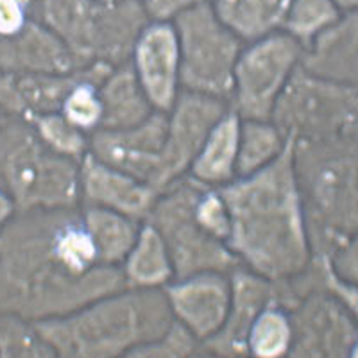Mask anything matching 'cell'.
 <instances>
[{"label":"cell","mask_w":358,"mask_h":358,"mask_svg":"<svg viewBox=\"0 0 358 358\" xmlns=\"http://www.w3.org/2000/svg\"><path fill=\"white\" fill-rule=\"evenodd\" d=\"M2 268L15 312L38 321L65 317L127 289L122 267L102 264L78 206L33 208L6 229Z\"/></svg>","instance_id":"1"},{"label":"cell","mask_w":358,"mask_h":358,"mask_svg":"<svg viewBox=\"0 0 358 358\" xmlns=\"http://www.w3.org/2000/svg\"><path fill=\"white\" fill-rule=\"evenodd\" d=\"M292 134L278 158L219 188L229 213L228 248L271 283L289 281L310 262V241L292 162Z\"/></svg>","instance_id":"2"},{"label":"cell","mask_w":358,"mask_h":358,"mask_svg":"<svg viewBox=\"0 0 358 358\" xmlns=\"http://www.w3.org/2000/svg\"><path fill=\"white\" fill-rule=\"evenodd\" d=\"M172 322L165 290L133 287L99 297L65 317L34 322V328L63 357H133L159 341Z\"/></svg>","instance_id":"3"},{"label":"cell","mask_w":358,"mask_h":358,"mask_svg":"<svg viewBox=\"0 0 358 358\" xmlns=\"http://www.w3.org/2000/svg\"><path fill=\"white\" fill-rule=\"evenodd\" d=\"M292 162L308 241H350L357 228V140L294 138Z\"/></svg>","instance_id":"4"},{"label":"cell","mask_w":358,"mask_h":358,"mask_svg":"<svg viewBox=\"0 0 358 358\" xmlns=\"http://www.w3.org/2000/svg\"><path fill=\"white\" fill-rule=\"evenodd\" d=\"M43 24L72 56L101 63L124 62L149 17L138 0H40Z\"/></svg>","instance_id":"5"},{"label":"cell","mask_w":358,"mask_h":358,"mask_svg":"<svg viewBox=\"0 0 358 358\" xmlns=\"http://www.w3.org/2000/svg\"><path fill=\"white\" fill-rule=\"evenodd\" d=\"M81 159L54 151L34 126L15 124L0 134V171L25 210L76 206Z\"/></svg>","instance_id":"6"},{"label":"cell","mask_w":358,"mask_h":358,"mask_svg":"<svg viewBox=\"0 0 358 358\" xmlns=\"http://www.w3.org/2000/svg\"><path fill=\"white\" fill-rule=\"evenodd\" d=\"M179 45V85L196 94L228 101L242 40L217 18L212 2L188 8L172 18Z\"/></svg>","instance_id":"7"},{"label":"cell","mask_w":358,"mask_h":358,"mask_svg":"<svg viewBox=\"0 0 358 358\" xmlns=\"http://www.w3.org/2000/svg\"><path fill=\"white\" fill-rule=\"evenodd\" d=\"M271 122L285 136L292 134L294 138L324 140L355 136V85L312 76L297 63L274 104Z\"/></svg>","instance_id":"8"},{"label":"cell","mask_w":358,"mask_h":358,"mask_svg":"<svg viewBox=\"0 0 358 358\" xmlns=\"http://www.w3.org/2000/svg\"><path fill=\"white\" fill-rule=\"evenodd\" d=\"M152 204L149 222L158 229L171 257L174 280L197 273H228L241 267L235 252L197 222L194 208L203 183L192 179L172 183Z\"/></svg>","instance_id":"9"},{"label":"cell","mask_w":358,"mask_h":358,"mask_svg":"<svg viewBox=\"0 0 358 358\" xmlns=\"http://www.w3.org/2000/svg\"><path fill=\"white\" fill-rule=\"evenodd\" d=\"M303 54V45L287 31H276L242 49L233 70V110L241 118L271 120L281 90Z\"/></svg>","instance_id":"10"},{"label":"cell","mask_w":358,"mask_h":358,"mask_svg":"<svg viewBox=\"0 0 358 358\" xmlns=\"http://www.w3.org/2000/svg\"><path fill=\"white\" fill-rule=\"evenodd\" d=\"M169 113L152 111L129 129H99L90 140V155L158 190Z\"/></svg>","instance_id":"11"},{"label":"cell","mask_w":358,"mask_h":358,"mask_svg":"<svg viewBox=\"0 0 358 358\" xmlns=\"http://www.w3.org/2000/svg\"><path fill=\"white\" fill-rule=\"evenodd\" d=\"M226 101L183 90L176 99L167 126L158 192L171 187L178 176L188 171L215 122L226 113Z\"/></svg>","instance_id":"12"},{"label":"cell","mask_w":358,"mask_h":358,"mask_svg":"<svg viewBox=\"0 0 358 358\" xmlns=\"http://www.w3.org/2000/svg\"><path fill=\"white\" fill-rule=\"evenodd\" d=\"M133 70L152 110L171 113L181 92L179 45L174 24L151 20L143 25L133 45Z\"/></svg>","instance_id":"13"},{"label":"cell","mask_w":358,"mask_h":358,"mask_svg":"<svg viewBox=\"0 0 358 358\" xmlns=\"http://www.w3.org/2000/svg\"><path fill=\"white\" fill-rule=\"evenodd\" d=\"M172 315L197 341L215 337L226 322L231 303V280L224 273H197L165 285Z\"/></svg>","instance_id":"14"},{"label":"cell","mask_w":358,"mask_h":358,"mask_svg":"<svg viewBox=\"0 0 358 358\" xmlns=\"http://www.w3.org/2000/svg\"><path fill=\"white\" fill-rule=\"evenodd\" d=\"M81 194L88 204L111 208L133 219L147 217L159 192L85 152L79 167Z\"/></svg>","instance_id":"15"},{"label":"cell","mask_w":358,"mask_h":358,"mask_svg":"<svg viewBox=\"0 0 358 358\" xmlns=\"http://www.w3.org/2000/svg\"><path fill=\"white\" fill-rule=\"evenodd\" d=\"M299 65L312 76L355 85L357 81V11L341 15L303 49Z\"/></svg>","instance_id":"16"},{"label":"cell","mask_w":358,"mask_h":358,"mask_svg":"<svg viewBox=\"0 0 358 358\" xmlns=\"http://www.w3.org/2000/svg\"><path fill=\"white\" fill-rule=\"evenodd\" d=\"M271 299V281L252 271L236 267L231 278V303L228 317L215 337L204 341L206 346L213 348L220 355H226L228 351H231V355H241L248 351L245 341L249 328Z\"/></svg>","instance_id":"17"},{"label":"cell","mask_w":358,"mask_h":358,"mask_svg":"<svg viewBox=\"0 0 358 358\" xmlns=\"http://www.w3.org/2000/svg\"><path fill=\"white\" fill-rule=\"evenodd\" d=\"M241 120L242 118L233 108H228L226 113L217 120L188 167L192 179L203 185L220 187L235 179Z\"/></svg>","instance_id":"18"},{"label":"cell","mask_w":358,"mask_h":358,"mask_svg":"<svg viewBox=\"0 0 358 358\" xmlns=\"http://www.w3.org/2000/svg\"><path fill=\"white\" fill-rule=\"evenodd\" d=\"M292 0H212L217 18L242 41L260 40L283 29Z\"/></svg>","instance_id":"19"},{"label":"cell","mask_w":358,"mask_h":358,"mask_svg":"<svg viewBox=\"0 0 358 358\" xmlns=\"http://www.w3.org/2000/svg\"><path fill=\"white\" fill-rule=\"evenodd\" d=\"M102 101V120L99 129H129L152 113L133 66H122L106 79L99 90Z\"/></svg>","instance_id":"20"},{"label":"cell","mask_w":358,"mask_h":358,"mask_svg":"<svg viewBox=\"0 0 358 358\" xmlns=\"http://www.w3.org/2000/svg\"><path fill=\"white\" fill-rule=\"evenodd\" d=\"M83 217L97 245L102 264L122 267L124 260L138 238L142 224H138V220H134L133 217L115 212L111 208L95 204H88L83 210Z\"/></svg>","instance_id":"21"},{"label":"cell","mask_w":358,"mask_h":358,"mask_svg":"<svg viewBox=\"0 0 358 358\" xmlns=\"http://www.w3.org/2000/svg\"><path fill=\"white\" fill-rule=\"evenodd\" d=\"M122 271L129 287H162L174 280L167 245L151 222L140 226L138 238L124 260Z\"/></svg>","instance_id":"22"},{"label":"cell","mask_w":358,"mask_h":358,"mask_svg":"<svg viewBox=\"0 0 358 358\" xmlns=\"http://www.w3.org/2000/svg\"><path fill=\"white\" fill-rule=\"evenodd\" d=\"M285 143L287 136L271 120L242 118L235 178H245L264 169L280 156Z\"/></svg>","instance_id":"23"},{"label":"cell","mask_w":358,"mask_h":358,"mask_svg":"<svg viewBox=\"0 0 358 358\" xmlns=\"http://www.w3.org/2000/svg\"><path fill=\"white\" fill-rule=\"evenodd\" d=\"M292 324L287 310L280 303H271L262 308L248 331V353L258 358H278L290 351Z\"/></svg>","instance_id":"24"},{"label":"cell","mask_w":358,"mask_h":358,"mask_svg":"<svg viewBox=\"0 0 358 358\" xmlns=\"http://www.w3.org/2000/svg\"><path fill=\"white\" fill-rule=\"evenodd\" d=\"M102 66H108V63H97V65H92L90 70L83 72L81 78L69 90V94L65 95L62 108H59L63 117L81 131L101 127L102 101L99 95L97 81H92V78Z\"/></svg>","instance_id":"25"},{"label":"cell","mask_w":358,"mask_h":358,"mask_svg":"<svg viewBox=\"0 0 358 358\" xmlns=\"http://www.w3.org/2000/svg\"><path fill=\"white\" fill-rule=\"evenodd\" d=\"M342 11L331 0H292L283 31L292 34L305 49L322 29L335 24Z\"/></svg>","instance_id":"26"},{"label":"cell","mask_w":358,"mask_h":358,"mask_svg":"<svg viewBox=\"0 0 358 358\" xmlns=\"http://www.w3.org/2000/svg\"><path fill=\"white\" fill-rule=\"evenodd\" d=\"M34 127L54 151L73 159H81L86 152V138L83 131L72 126L62 113H36Z\"/></svg>","instance_id":"27"},{"label":"cell","mask_w":358,"mask_h":358,"mask_svg":"<svg viewBox=\"0 0 358 358\" xmlns=\"http://www.w3.org/2000/svg\"><path fill=\"white\" fill-rule=\"evenodd\" d=\"M31 0H0V36H17L27 25Z\"/></svg>","instance_id":"28"},{"label":"cell","mask_w":358,"mask_h":358,"mask_svg":"<svg viewBox=\"0 0 358 358\" xmlns=\"http://www.w3.org/2000/svg\"><path fill=\"white\" fill-rule=\"evenodd\" d=\"M149 20H172L188 8L212 0H138Z\"/></svg>","instance_id":"29"},{"label":"cell","mask_w":358,"mask_h":358,"mask_svg":"<svg viewBox=\"0 0 358 358\" xmlns=\"http://www.w3.org/2000/svg\"><path fill=\"white\" fill-rule=\"evenodd\" d=\"M11 212H13L11 199L6 196L4 192L0 190V224H2V220L8 219V217L11 215Z\"/></svg>","instance_id":"30"},{"label":"cell","mask_w":358,"mask_h":358,"mask_svg":"<svg viewBox=\"0 0 358 358\" xmlns=\"http://www.w3.org/2000/svg\"><path fill=\"white\" fill-rule=\"evenodd\" d=\"M331 2H334L341 11L348 13V11H355L358 0H331Z\"/></svg>","instance_id":"31"},{"label":"cell","mask_w":358,"mask_h":358,"mask_svg":"<svg viewBox=\"0 0 358 358\" xmlns=\"http://www.w3.org/2000/svg\"><path fill=\"white\" fill-rule=\"evenodd\" d=\"M101 2H118V0H101Z\"/></svg>","instance_id":"32"}]
</instances>
